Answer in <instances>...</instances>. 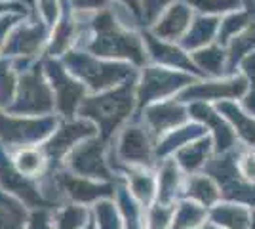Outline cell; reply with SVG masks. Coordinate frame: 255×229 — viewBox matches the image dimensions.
I'll return each mask as SVG.
<instances>
[{
  "label": "cell",
  "instance_id": "2",
  "mask_svg": "<svg viewBox=\"0 0 255 229\" xmlns=\"http://www.w3.org/2000/svg\"><path fill=\"white\" fill-rule=\"evenodd\" d=\"M53 109L55 99L52 86L40 67H31L23 71L17 82V94L6 111L15 117H48L53 113Z\"/></svg>",
  "mask_w": 255,
  "mask_h": 229
},
{
  "label": "cell",
  "instance_id": "24",
  "mask_svg": "<svg viewBox=\"0 0 255 229\" xmlns=\"http://www.w3.org/2000/svg\"><path fill=\"white\" fill-rule=\"evenodd\" d=\"M25 6H21L19 2H10V4H0V13H25Z\"/></svg>",
  "mask_w": 255,
  "mask_h": 229
},
{
  "label": "cell",
  "instance_id": "9",
  "mask_svg": "<svg viewBox=\"0 0 255 229\" xmlns=\"http://www.w3.org/2000/svg\"><path fill=\"white\" fill-rule=\"evenodd\" d=\"M46 25L48 23L32 21L31 25L13 27L2 54L11 55V57H31V55H34L40 50V46L46 42V31H48Z\"/></svg>",
  "mask_w": 255,
  "mask_h": 229
},
{
  "label": "cell",
  "instance_id": "19",
  "mask_svg": "<svg viewBox=\"0 0 255 229\" xmlns=\"http://www.w3.org/2000/svg\"><path fill=\"white\" fill-rule=\"evenodd\" d=\"M96 210H97V222H96L97 229H122L120 222H117V218H115V208L111 207V205L101 203V205H97Z\"/></svg>",
  "mask_w": 255,
  "mask_h": 229
},
{
  "label": "cell",
  "instance_id": "12",
  "mask_svg": "<svg viewBox=\"0 0 255 229\" xmlns=\"http://www.w3.org/2000/svg\"><path fill=\"white\" fill-rule=\"evenodd\" d=\"M55 182L61 189V195H67V199L75 201L76 205H84L90 201H96L99 197L107 195L109 187L96 186L90 178H82L73 172H63V174H55Z\"/></svg>",
  "mask_w": 255,
  "mask_h": 229
},
{
  "label": "cell",
  "instance_id": "25",
  "mask_svg": "<svg viewBox=\"0 0 255 229\" xmlns=\"http://www.w3.org/2000/svg\"><path fill=\"white\" fill-rule=\"evenodd\" d=\"M124 2H126L128 6H129V8H131L133 11H137V10H139V8H137V2H135V0H124Z\"/></svg>",
  "mask_w": 255,
  "mask_h": 229
},
{
  "label": "cell",
  "instance_id": "21",
  "mask_svg": "<svg viewBox=\"0 0 255 229\" xmlns=\"http://www.w3.org/2000/svg\"><path fill=\"white\" fill-rule=\"evenodd\" d=\"M40 2V11H42L44 23L55 25L59 13H57V0H38Z\"/></svg>",
  "mask_w": 255,
  "mask_h": 229
},
{
  "label": "cell",
  "instance_id": "1",
  "mask_svg": "<svg viewBox=\"0 0 255 229\" xmlns=\"http://www.w3.org/2000/svg\"><path fill=\"white\" fill-rule=\"evenodd\" d=\"M133 86L126 82L117 90H105L99 96L84 98L78 115L92 120L101 132V140H109L133 109Z\"/></svg>",
  "mask_w": 255,
  "mask_h": 229
},
{
  "label": "cell",
  "instance_id": "4",
  "mask_svg": "<svg viewBox=\"0 0 255 229\" xmlns=\"http://www.w3.org/2000/svg\"><path fill=\"white\" fill-rule=\"evenodd\" d=\"M65 67L71 75L86 82L92 92H101L115 86V82L133 75V71L126 65H115L97 59L94 54L84 50H69L65 54Z\"/></svg>",
  "mask_w": 255,
  "mask_h": 229
},
{
  "label": "cell",
  "instance_id": "15",
  "mask_svg": "<svg viewBox=\"0 0 255 229\" xmlns=\"http://www.w3.org/2000/svg\"><path fill=\"white\" fill-rule=\"evenodd\" d=\"M181 111L177 105H171V103H164V105H156L149 109V115H147V124L149 128H152V132H164L168 126L175 124L177 119H179Z\"/></svg>",
  "mask_w": 255,
  "mask_h": 229
},
{
  "label": "cell",
  "instance_id": "23",
  "mask_svg": "<svg viewBox=\"0 0 255 229\" xmlns=\"http://www.w3.org/2000/svg\"><path fill=\"white\" fill-rule=\"evenodd\" d=\"M242 172L246 174L248 180L255 182V155L254 153H248L244 159H242Z\"/></svg>",
  "mask_w": 255,
  "mask_h": 229
},
{
  "label": "cell",
  "instance_id": "20",
  "mask_svg": "<svg viewBox=\"0 0 255 229\" xmlns=\"http://www.w3.org/2000/svg\"><path fill=\"white\" fill-rule=\"evenodd\" d=\"M17 15H21V13H6V15H2L0 17V52L4 50V46L8 42V36H10V31H13V27H15V23H17Z\"/></svg>",
  "mask_w": 255,
  "mask_h": 229
},
{
  "label": "cell",
  "instance_id": "8",
  "mask_svg": "<svg viewBox=\"0 0 255 229\" xmlns=\"http://www.w3.org/2000/svg\"><path fill=\"white\" fill-rule=\"evenodd\" d=\"M103 142L105 140L94 136L78 143L65 159L67 170L82 178H90V180L92 178L107 180L111 172L107 166V159L103 157Z\"/></svg>",
  "mask_w": 255,
  "mask_h": 229
},
{
  "label": "cell",
  "instance_id": "18",
  "mask_svg": "<svg viewBox=\"0 0 255 229\" xmlns=\"http://www.w3.org/2000/svg\"><path fill=\"white\" fill-rule=\"evenodd\" d=\"M147 176L149 174H145L143 170L129 176V180H131V191L141 201H149V197L152 195V182H150Z\"/></svg>",
  "mask_w": 255,
  "mask_h": 229
},
{
  "label": "cell",
  "instance_id": "6",
  "mask_svg": "<svg viewBox=\"0 0 255 229\" xmlns=\"http://www.w3.org/2000/svg\"><path fill=\"white\" fill-rule=\"evenodd\" d=\"M46 76L52 86L55 109L61 113V117L71 119L75 113H78L82 101H84L86 84L76 80L75 76L67 71V67L59 61L46 63Z\"/></svg>",
  "mask_w": 255,
  "mask_h": 229
},
{
  "label": "cell",
  "instance_id": "26",
  "mask_svg": "<svg viewBox=\"0 0 255 229\" xmlns=\"http://www.w3.org/2000/svg\"><path fill=\"white\" fill-rule=\"evenodd\" d=\"M84 229H96V224H94V220H90V222H88V226H86Z\"/></svg>",
  "mask_w": 255,
  "mask_h": 229
},
{
  "label": "cell",
  "instance_id": "10",
  "mask_svg": "<svg viewBox=\"0 0 255 229\" xmlns=\"http://www.w3.org/2000/svg\"><path fill=\"white\" fill-rule=\"evenodd\" d=\"M78 38V19L75 17V10L71 6V0H61V11L53 25L50 44H48V55H65L71 46Z\"/></svg>",
  "mask_w": 255,
  "mask_h": 229
},
{
  "label": "cell",
  "instance_id": "7",
  "mask_svg": "<svg viewBox=\"0 0 255 229\" xmlns=\"http://www.w3.org/2000/svg\"><path fill=\"white\" fill-rule=\"evenodd\" d=\"M96 124L92 120H65L61 122L53 134L46 140L42 149L50 168H55L57 164L67 159V155L75 149L80 142L96 136Z\"/></svg>",
  "mask_w": 255,
  "mask_h": 229
},
{
  "label": "cell",
  "instance_id": "16",
  "mask_svg": "<svg viewBox=\"0 0 255 229\" xmlns=\"http://www.w3.org/2000/svg\"><path fill=\"white\" fill-rule=\"evenodd\" d=\"M86 216H88V212L80 205L65 207L53 218V229H84L88 226Z\"/></svg>",
  "mask_w": 255,
  "mask_h": 229
},
{
  "label": "cell",
  "instance_id": "17",
  "mask_svg": "<svg viewBox=\"0 0 255 229\" xmlns=\"http://www.w3.org/2000/svg\"><path fill=\"white\" fill-rule=\"evenodd\" d=\"M15 76L8 59H0V109H8L13 101Z\"/></svg>",
  "mask_w": 255,
  "mask_h": 229
},
{
  "label": "cell",
  "instance_id": "14",
  "mask_svg": "<svg viewBox=\"0 0 255 229\" xmlns=\"http://www.w3.org/2000/svg\"><path fill=\"white\" fill-rule=\"evenodd\" d=\"M27 218L21 205L0 189V229H25Z\"/></svg>",
  "mask_w": 255,
  "mask_h": 229
},
{
  "label": "cell",
  "instance_id": "11",
  "mask_svg": "<svg viewBox=\"0 0 255 229\" xmlns=\"http://www.w3.org/2000/svg\"><path fill=\"white\" fill-rule=\"evenodd\" d=\"M118 161L126 164L145 166L150 161V143L147 138V128L128 126L122 132L118 142Z\"/></svg>",
  "mask_w": 255,
  "mask_h": 229
},
{
  "label": "cell",
  "instance_id": "5",
  "mask_svg": "<svg viewBox=\"0 0 255 229\" xmlns=\"http://www.w3.org/2000/svg\"><path fill=\"white\" fill-rule=\"evenodd\" d=\"M55 130V119L48 117H15L0 111V142L10 147H34L48 140Z\"/></svg>",
  "mask_w": 255,
  "mask_h": 229
},
{
  "label": "cell",
  "instance_id": "3",
  "mask_svg": "<svg viewBox=\"0 0 255 229\" xmlns=\"http://www.w3.org/2000/svg\"><path fill=\"white\" fill-rule=\"evenodd\" d=\"M92 27H94V36L88 42L90 54H94L96 57L126 55L135 61L143 59V50H141L137 36L122 31L109 11L97 13Z\"/></svg>",
  "mask_w": 255,
  "mask_h": 229
},
{
  "label": "cell",
  "instance_id": "13",
  "mask_svg": "<svg viewBox=\"0 0 255 229\" xmlns=\"http://www.w3.org/2000/svg\"><path fill=\"white\" fill-rule=\"evenodd\" d=\"M11 163L15 166V170L23 178H27V180L44 176V170L50 166L44 151L38 149V147H19L15 151V155H13V161Z\"/></svg>",
  "mask_w": 255,
  "mask_h": 229
},
{
  "label": "cell",
  "instance_id": "22",
  "mask_svg": "<svg viewBox=\"0 0 255 229\" xmlns=\"http://www.w3.org/2000/svg\"><path fill=\"white\" fill-rule=\"evenodd\" d=\"M107 0H71V6L75 11H90V10H103Z\"/></svg>",
  "mask_w": 255,
  "mask_h": 229
}]
</instances>
